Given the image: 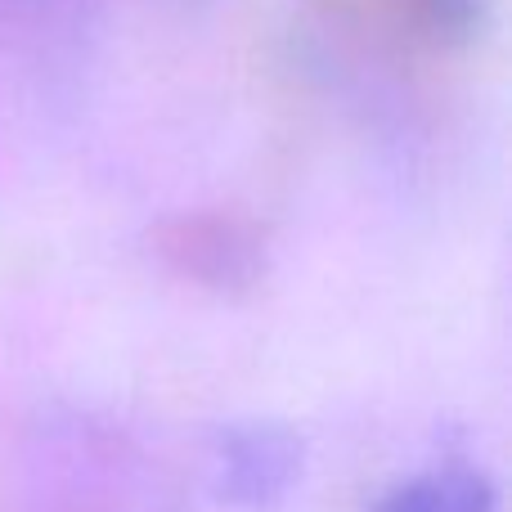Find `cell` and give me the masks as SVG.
<instances>
[{"label":"cell","instance_id":"obj_1","mask_svg":"<svg viewBox=\"0 0 512 512\" xmlns=\"http://www.w3.org/2000/svg\"><path fill=\"white\" fill-rule=\"evenodd\" d=\"M301 477V445L288 427L239 423L212 450V486L234 508H274Z\"/></svg>","mask_w":512,"mask_h":512},{"label":"cell","instance_id":"obj_2","mask_svg":"<svg viewBox=\"0 0 512 512\" xmlns=\"http://www.w3.org/2000/svg\"><path fill=\"white\" fill-rule=\"evenodd\" d=\"M373 512H499V490L472 463H436L396 481Z\"/></svg>","mask_w":512,"mask_h":512},{"label":"cell","instance_id":"obj_3","mask_svg":"<svg viewBox=\"0 0 512 512\" xmlns=\"http://www.w3.org/2000/svg\"><path fill=\"white\" fill-rule=\"evenodd\" d=\"M171 261L180 270L212 283H234L239 274H256V252L248 234H234L225 221H185L171 234Z\"/></svg>","mask_w":512,"mask_h":512}]
</instances>
